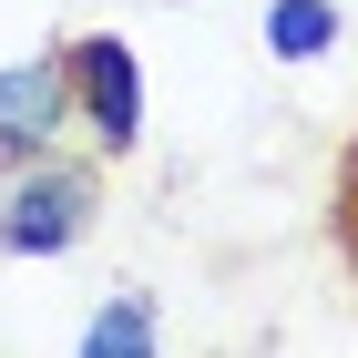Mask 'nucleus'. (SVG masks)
Instances as JSON below:
<instances>
[{"mask_svg":"<svg viewBox=\"0 0 358 358\" xmlns=\"http://www.w3.org/2000/svg\"><path fill=\"white\" fill-rule=\"evenodd\" d=\"M83 215H92V174H72V164L31 154V174L0 185V246H21V256H62L83 236Z\"/></svg>","mask_w":358,"mask_h":358,"instance_id":"nucleus-1","label":"nucleus"},{"mask_svg":"<svg viewBox=\"0 0 358 358\" xmlns=\"http://www.w3.org/2000/svg\"><path fill=\"white\" fill-rule=\"evenodd\" d=\"M72 92H83V123L113 154L143 134V83H134V52H123V41H83V52H72Z\"/></svg>","mask_w":358,"mask_h":358,"instance_id":"nucleus-2","label":"nucleus"},{"mask_svg":"<svg viewBox=\"0 0 358 358\" xmlns=\"http://www.w3.org/2000/svg\"><path fill=\"white\" fill-rule=\"evenodd\" d=\"M72 113V62H31V72H0V143L10 154H41Z\"/></svg>","mask_w":358,"mask_h":358,"instance_id":"nucleus-3","label":"nucleus"},{"mask_svg":"<svg viewBox=\"0 0 358 358\" xmlns=\"http://www.w3.org/2000/svg\"><path fill=\"white\" fill-rule=\"evenodd\" d=\"M328 31H338L328 0H276V10H266V41H276L287 62H317V52H328Z\"/></svg>","mask_w":358,"mask_h":358,"instance_id":"nucleus-4","label":"nucleus"},{"mask_svg":"<svg viewBox=\"0 0 358 358\" xmlns=\"http://www.w3.org/2000/svg\"><path fill=\"white\" fill-rule=\"evenodd\" d=\"M83 348H103V358H113V348H154V317L123 297V307H103V317H92V338H83Z\"/></svg>","mask_w":358,"mask_h":358,"instance_id":"nucleus-5","label":"nucleus"}]
</instances>
